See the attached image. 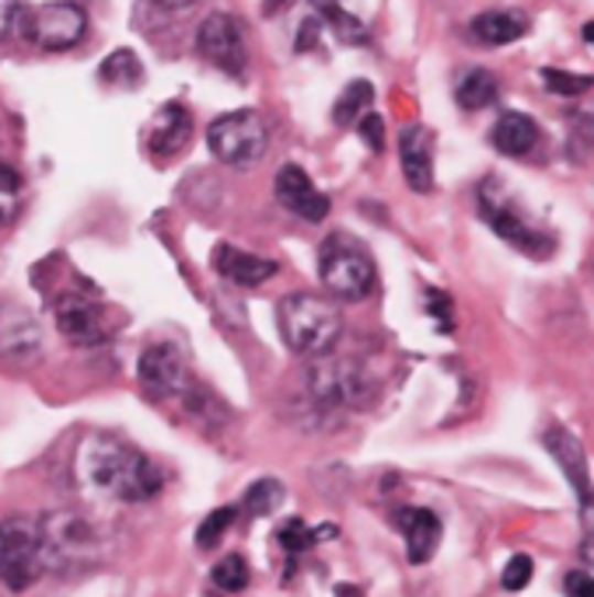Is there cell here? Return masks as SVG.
<instances>
[{
	"mask_svg": "<svg viewBox=\"0 0 594 597\" xmlns=\"http://www.w3.org/2000/svg\"><path fill=\"white\" fill-rule=\"evenodd\" d=\"M56 328L64 333V339L77 346H98L109 336L101 307L80 294H64L56 301Z\"/></svg>",
	"mask_w": 594,
	"mask_h": 597,
	"instance_id": "9a60e30c",
	"label": "cell"
},
{
	"mask_svg": "<svg viewBox=\"0 0 594 597\" xmlns=\"http://www.w3.org/2000/svg\"><path fill=\"white\" fill-rule=\"evenodd\" d=\"M546 451L552 458H557L560 471L566 476V482L573 486L581 500V513H584V531L594 539V486H591V476H587V455H584V444L570 434V430H549L542 437Z\"/></svg>",
	"mask_w": 594,
	"mask_h": 597,
	"instance_id": "7c38bea8",
	"label": "cell"
},
{
	"mask_svg": "<svg viewBox=\"0 0 594 597\" xmlns=\"http://www.w3.org/2000/svg\"><path fill=\"white\" fill-rule=\"evenodd\" d=\"M584 43H594V22L584 25Z\"/></svg>",
	"mask_w": 594,
	"mask_h": 597,
	"instance_id": "60d3db41",
	"label": "cell"
},
{
	"mask_svg": "<svg viewBox=\"0 0 594 597\" xmlns=\"http://www.w3.org/2000/svg\"><path fill=\"white\" fill-rule=\"evenodd\" d=\"M249 580H252V573L241 555H224V560L214 566V587L224 594H241L249 587Z\"/></svg>",
	"mask_w": 594,
	"mask_h": 597,
	"instance_id": "4316f807",
	"label": "cell"
},
{
	"mask_svg": "<svg viewBox=\"0 0 594 597\" xmlns=\"http://www.w3.org/2000/svg\"><path fill=\"white\" fill-rule=\"evenodd\" d=\"M371 98H375V88L367 85V80H350L346 91L339 95V101H336L333 119L339 122V127H350V122H357V119H364L367 112H371Z\"/></svg>",
	"mask_w": 594,
	"mask_h": 597,
	"instance_id": "d4e9b609",
	"label": "cell"
},
{
	"mask_svg": "<svg viewBox=\"0 0 594 597\" xmlns=\"http://www.w3.org/2000/svg\"><path fill=\"white\" fill-rule=\"evenodd\" d=\"M479 214L483 220L494 228L507 245H515L518 252L531 256V259H549L552 252H557V238H552L549 231L536 228L521 210H518V203L510 199L504 189H500V182L497 178H486L479 185Z\"/></svg>",
	"mask_w": 594,
	"mask_h": 597,
	"instance_id": "5b68a950",
	"label": "cell"
},
{
	"mask_svg": "<svg viewBox=\"0 0 594 597\" xmlns=\"http://www.w3.org/2000/svg\"><path fill=\"white\" fill-rule=\"evenodd\" d=\"M196 50L203 53V59L231 77H241L245 67H249V50H245V32L241 22L231 14H207L203 25L196 32Z\"/></svg>",
	"mask_w": 594,
	"mask_h": 597,
	"instance_id": "30bf717a",
	"label": "cell"
},
{
	"mask_svg": "<svg viewBox=\"0 0 594 597\" xmlns=\"http://www.w3.org/2000/svg\"><path fill=\"white\" fill-rule=\"evenodd\" d=\"M399 161L406 185L413 193L434 189V137L423 127H406L399 137Z\"/></svg>",
	"mask_w": 594,
	"mask_h": 597,
	"instance_id": "e0dca14e",
	"label": "cell"
},
{
	"mask_svg": "<svg viewBox=\"0 0 594 597\" xmlns=\"http://www.w3.org/2000/svg\"><path fill=\"white\" fill-rule=\"evenodd\" d=\"M283 486L277 479H259L249 486V492H245V510L252 513V518H270V513H277L283 507Z\"/></svg>",
	"mask_w": 594,
	"mask_h": 597,
	"instance_id": "484cf974",
	"label": "cell"
},
{
	"mask_svg": "<svg viewBox=\"0 0 594 597\" xmlns=\"http://www.w3.org/2000/svg\"><path fill=\"white\" fill-rule=\"evenodd\" d=\"M207 143L217 161L231 164V169H252L256 161H262L266 148H270V130H266L259 112L238 109L210 122Z\"/></svg>",
	"mask_w": 594,
	"mask_h": 597,
	"instance_id": "8992f818",
	"label": "cell"
},
{
	"mask_svg": "<svg viewBox=\"0 0 594 597\" xmlns=\"http://www.w3.org/2000/svg\"><path fill=\"white\" fill-rule=\"evenodd\" d=\"M360 137H364V143H367V151L381 154V151H385V119H381L378 112H367V116L360 119Z\"/></svg>",
	"mask_w": 594,
	"mask_h": 597,
	"instance_id": "e575fe53",
	"label": "cell"
},
{
	"mask_svg": "<svg viewBox=\"0 0 594 597\" xmlns=\"http://www.w3.org/2000/svg\"><path fill=\"white\" fill-rule=\"evenodd\" d=\"M273 193L287 210L298 214L301 220L318 224L330 217V196L318 193V185L309 178L301 164H283L273 178Z\"/></svg>",
	"mask_w": 594,
	"mask_h": 597,
	"instance_id": "5bb4252c",
	"label": "cell"
},
{
	"mask_svg": "<svg viewBox=\"0 0 594 597\" xmlns=\"http://www.w3.org/2000/svg\"><path fill=\"white\" fill-rule=\"evenodd\" d=\"M312 8L322 18V25H330L339 35V43H350V46L367 43V25L346 8H339V0H312Z\"/></svg>",
	"mask_w": 594,
	"mask_h": 597,
	"instance_id": "603a6c76",
	"label": "cell"
},
{
	"mask_svg": "<svg viewBox=\"0 0 594 597\" xmlns=\"http://www.w3.org/2000/svg\"><path fill=\"white\" fill-rule=\"evenodd\" d=\"M396 528L406 534V555L413 566L434 560V552L444 539V524L434 510L426 507H402L396 510Z\"/></svg>",
	"mask_w": 594,
	"mask_h": 597,
	"instance_id": "2e32d148",
	"label": "cell"
},
{
	"mask_svg": "<svg viewBox=\"0 0 594 597\" xmlns=\"http://www.w3.org/2000/svg\"><path fill=\"white\" fill-rule=\"evenodd\" d=\"M525 32H528V18L521 11H486L473 22V35L486 46L518 43Z\"/></svg>",
	"mask_w": 594,
	"mask_h": 597,
	"instance_id": "44dd1931",
	"label": "cell"
},
{
	"mask_svg": "<svg viewBox=\"0 0 594 597\" xmlns=\"http://www.w3.org/2000/svg\"><path fill=\"white\" fill-rule=\"evenodd\" d=\"M39 539H43V563L53 569H85L101 560V531L80 518V513L56 510L46 521H39Z\"/></svg>",
	"mask_w": 594,
	"mask_h": 597,
	"instance_id": "3957f363",
	"label": "cell"
},
{
	"mask_svg": "<svg viewBox=\"0 0 594 597\" xmlns=\"http://www.w3.org/2000/svg\"><path fill=\"white\" fill-rule=\"evenodd\" d=\"M318 276L339 301H364L375 291V262L350 235H330L318 249Z\"/></svg>",
	"mask_w": 594,
	"mask_h": 597,
	"instance_id": "277c9868",
	"label": "cell"
},
{
	"mask_svg": "<svg viewBox=\"0 0 594 597\" xmlns=\"http://www.w3.org/2000/svg\"><path fill=\"white\" fill-rule=\"evenodd\" d=\"M235 518H238V510L235 507H217L214 513H207L203 518V524L196 528V545L207 552V549H214L224 534H228V528L235 524Z\"/></svg>",
	"mask_w": 594,
	"mask_h": 597,
	"instance_id": "f1b7e54d",
	"label": "cell"
},
{
	"mask_svg": "<svg viewBox=\"0 0 594 597\" xmlns=\"http://www.w3.org/2000/svg\"><path fill=\"white\" fill-rule=\"evenodd\" d=\"M25 18H29L25 0H0V39L25 29Z\"/></svg>",
	"mask_w": 594,
	"mask_h": 597,
	"instance_id": "836d02e7",
	"label": "cell"
},
{
	"mask_svg": "<svg viewBox=\"0 0 594 597\" xmlns=\"http://www.w3.org/2000/svg\"><path fill=\"white\" fill-rule=\"evenodd\" d=\"M531 573H536V563H531L528 555H510L507 566H504L500 584H504V590H525L528 580H531Z\"/></svg>",
	"mask_w": 594,
	"mask_h": 597,
	"instance_id": "1f68e13d",
	"label": "cell"
},
{
	"mask_svg": "<svg viewBox=\"0 0 594 597\" xmlns=\"http://www.w3.org/2000/svg\"><path fill=\"white\" fill-rule=\"evenodd\" d=\"M426 307H430V315L438 318V328H441V333H447V328L455 325V322H447V318H452V297L441 294L438 286H426Z\"/></svg>",
	"mask_w": 594,
	"mask_h": 597,
	"instance_id": "d590c367",
	"label": "cell"
},
{
	"mask_svg": "<svg viewBox=\"0 0 594 597\" xmlns=\"http://www.w3.org/2000/svg\"><path fill=\"white\" fill-rule=\"evenodd\" d=\"M43 539L39 524L29 518L0 521V580L11 590H25L43 573Z\"/></svg>",
	"mask_w": 594,
	"mask_h": 597,
	"instance_id": "52a82bcc",
	"label": "cell"
},
{
	"mask_svg": "<svg viewBox=\"0 0 594 597\" xmlns=\"http://www.w3.org/2000/svg\"><path fill=\"white\" fill-rule=\"evenodd\" d=\"M318 32H322V18H318V14L304 18V22H301V39H298V50L304 53V50H309V43L315 46V43H318Z\"/></svg>",
	"mask_w": 594,
	"mask_h": 597,
	"instance_id": "74e56055",
	"label": "cell"
},
{
	"mask_svg": "<svg viewBox=\"0 0 594 597\" xmlns=\"http://www.w3.org/2000/svg\"><path fill=\"white\" fill-rule=\"evenodd\" d=\"M336 597H360V587H354V584H339V587H336Z\"/></svg>",
	"mask_w": 594,
	"mask_h": 597,
	"instance_id": "f35d334b",
	"label": "cell"
},
{
	"mask_svg": "<svg viewBox=\"0 0 594 597\" xmlns=\"http://www.w3.org/2000/svg\"><path fill=\"white\" fill-rule=\"evenodd\" d=\"M591 151H594V116H577V122H573V133H570V154L581 161Z\"/></svg>",
	"mask_w": 594,
	"mask_h": 597,
	"instance_id": "d6a6232c",
	"label": "cell"
},
{
	"mask_svg": "<svg viewBox=\"0 0 594 597\" xmlns=\"http://www.w3.org/2000/svg\"><path fill=\"white\" fill-rule=\"evenodd\" d=\"M43 325L22 304H0V360L8 363H35L43 357Z\"/></svg>",
	"mask_w": 594,
	"mask_h": 597,
	"instance_id": "4fadbf2b",
	"label": "cell"
},
{
	"mask_svg": "<svg viewBox=\"0 0 594 597\" xmlns=\"http://www.w3.org/2000/svg\"><path fill=\"white\" fill-rule=\"evenodd\" d=\"M500 95V85H497V77L476 67V70H468L458 85H455V101L465 109V112H479L486 106H494Z\"/></svg>",
	"mask_w": 594,
	"mask_h": 597,
	"instance_id": "7402d4cb",
	"label": "cell"
},
{
	"mask_svg": "<svg viewBox=\"0 0 594 597\" xmlns=\"http://www.w3.org/2000/svg\"><path fill=\"white\" fill-rule=\"evenodd\" d=\"M137 378L151 399H175L190 384L186 357H182L179 346H172V343H154L140 354Z\"/></svg>",
	"mask_w": 594,
	"mask_h": 597,
	"instance_id": "8fae6325",
	"label": "cell"
},
{
	"mask_svg": "<svg viewBox=\"0 0 594 597\" xmlns=\"http://www.w3.org/2000/svg\"><path fill=\"white\" fill-rule=\"evenodd\" d=\"M277 328L301 357H325L343 333L339 307L318 294H291L277 304Z\"/></svg>",
	"mask_w": 594,
	"mask_h": 597,
	"instance_id": "7a4b0ae2",
	"label": "cell"
},
{
	"mask_svg": "<svg viewBox=\"0 0 594 597\" xmlns=\"http://www.w3.org/2000/svg\"><path fill=\"white\" fill-rule=\"evenodd\" d=\"M39 50H71L88 32V14L74 0H53L43 8H29L25 29H22Z\"/></svg>",
	"mask_w": 594,
	"mask_h": 597,
	"instance_id": "9c48e42d",
	"label": "cell"
},
{
	"mask_svg": "<svg viewBox=\"0 0 594 597\" xmlns=\"http://www.w3.org/2000/svg\"><path fill=\"white\" fill-rule=\"evenodd\" d=\"M494 148L507 158H525L539 140V127L536 119L525 112H500V119L494 122Z\"/></svg>",
	"mask_w": 594,
	"mask_h": 597,
	"instance_id": "ffe728a7",
	"label": "cell"
},
{
	"mask_svg": "<svg viewBox=\"0 0 594 597\" xmlns=\"http://www.w3.org/2000/svg\"><path fill=\"white\" fill-rule=\"evenodd\" d=\"M77 476L98 497L119 503H143L161 492V468L112 434H88L77 447Z\"/></svg>",
	"mask_w": 594,
	"mask_h": 597,
	"instance_id": "6da1fadb",
	"label": "cell"
},
{
	"mask_svg": "<svg viewBox=\"0 0 594 597\" xmlns=\"http://www.w3.org/2000/svg\"><path fill=\"white\" fill-rule=\"evenodd\" d=\"M18 203H22V178L11 164L0 161V224H8L18 214Z\"/></svg>",
	"mask_w": 594,
	"mask_h": 597,
	"instance_id": "4dcf8cb0",
	"label": "cell"
},
{
	"mask_svg": "<svg viewBox=\"0 0 594 597\" xmlns=\"http://www.w3.org/2000/svg\"><path fill=\"white\" fill-rule=\"evenodd\" d=\"M207 597H217V594H207Z\"/></svg>",
	"mask_w": 594,
	"mask_h": 597,
	"instance_id": "b9f144b4",
	"label": "cell"
},
{
	"mask_svg": "<svg viewBox=\"0 0 594 597\" xmlns=\"http://www.w3.org/2000/svg\"><path fill=\"white\" fill-rule=\"evenodd\" d=\"M542 80H546V88L552 95H563V98L584 95V91L594 88V74H573V70H560V67H546Z\"/></svg>",
	"mask_w": 594,
	"mask_h": 597,
	"instance_id": "83f0119b",
	"label": "cell"
},
{
	"mask_svg": "<svg viewBox=\"0 0 594 597\" xmlns=\"http://www.w3.org/2000/svg\"><path fill=\"white\" fill-rule=\"evenodd\" d=\"M98 77L106 80V85H112V88H137L140 80H143V67H140L137 53L116 50V53L106 56V64L98 67Z\"/></svg>",
	"mask_w": 594,
	"mask_h": 597,
	"instance_id": "cb8c5ba5",
	"label": "cell"
},
{
	"mask_svg": "<svg viewBox=\"0 0 594 597\" xmlns=\"http://www.w3.org/2000/svg\"><path fill=\"white\" fill-rule=\"evenodd\" d=\"M563 590H566V597H594V573L570 569L563 576Z\"/></svg>",
	"mask_w": 594,
	"mask_h": 597,
	"instance_id": "8d00e7d4",
	"label": "cell"
},
{
	"mask_svg": "<svg viewBox=\"0 0 594 597\" xmlns=\"http://www.w3.org/2000/svg\"><path fill=\"white\" fill-rule=\"evenodd\" d=\"M158 4H165V8H190L193 0H158Z\"/></svg>",
	"mask_w": 594,
	"mask_h": 597,
	"instance_id": "ab89813d",
	"label": "cell"
},
{
	"mask_svg": "<svg viewBox=\"0 0 594 597\" xmlns=\"http://www.w3.org/2000/svg\"><path fill=\"white\" fill-rule=\"evenodd\" d=\"M190 137H193V116L172 101V106H165L154 116L148 130V148L154 158H175L190 143Z\"/></svg>",
	"mask_w": 594,
	"mask_h": 597,
	"instance_id": "ac0fdd59",
	"label": "cell"
},
{
	"mask_svg": "<svg viewBox=\"0 0 594 597\" xmlns=\"http://www.w3.org/2000/svg\"><path fill=\"white\" fill-rule=\"evenodd\" d=\"M277 542L287 555H301L312 545H318V531H312L301 518H291V521H283V528L277 531Z\"/></svg>",
	"mask_w": 594,
	"mask_h": 597,
	"instance_id": "f546056e",
	"label": "cell"
},
{
	"mask_svg": "<svg viewBox=\"0 0 594 597\" xmlns=\"http://www.w3.org/2000/svg\"><path fill=\"white\" fill-rule=\"evenodd\" d=\"M309 391L333 409H357L375 399V384L367 370L354 360H315L309 367Z\"/></svg>",
	"mask_w": 594,
	"mask_h": 597,
	"instance_id": "ba28073f",
	"label": "cell"
},
{
	"mask_svg": "<svg viewBox=\"0 0 594 597\" xmlns=\"http://www.w3.org/2000/svg\"><path fill=\"white\" fill-rule=\"evenodd\" d=\"M214 265L224 280H231L238 286H259L270 276H277V262L273 259H262L252 252H241L235 245H217L214 252Z\"/></svg>",
	"mask_w": 594,
	"mask_h": 597,
	"instance_id": "d6986e66",
	"label": "cell"
}]
</instances>
